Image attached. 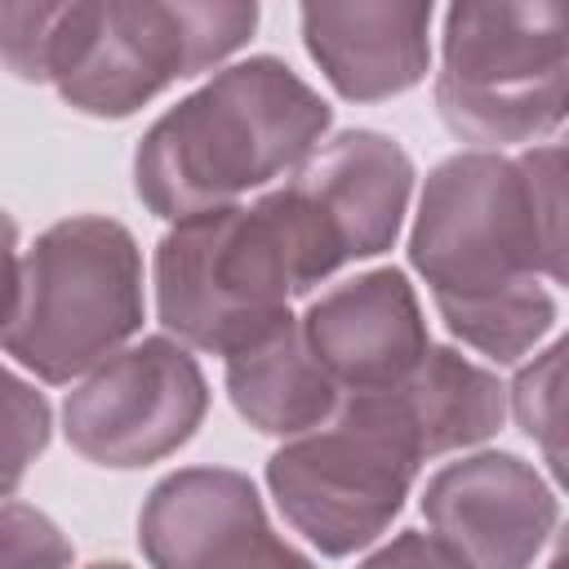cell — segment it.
<instances>
[{
    "label": "cell",
    "instance_id": "6da1fadb",
    "mask_svg": "<svg viewBox=\"0 0 569 569\" xmlns=\"http://www.w3.org/2000/svg\"><path fill=\"white\" fill-rule=\"evenodd\" d=\"M409 262L462 347L493 365L533 356L560 316L551 284H565L560 142L440 160L418 196Z\"/></svg>",
    "mask_w": 569,
    "mask_h": 569
},
{
    "label": "cell",
    "instance_id": "7a4b0ae2",
    "mask_svg": "<svg viewBox=\"0 0 569 569\" xmlns=\"http://www.w3.org/2000/svg\"><path fill=\"white\" fill-rule=\"evenodd\" d=\"M333 129V107L271 53L213 71L151 120L133 151V191L147 213L182 222L293 173Z\"/></svg>",
    "mask_w": 569,
    "mask_h": 569
},
{
    "label": "cell",
    "instance_id": "3957f363",
    "mask_svg": "<svg viewBox=\"0 0 569 569\" xmlns=\"http://www.w3.org/2000/svg\"><path fill=\"white\" fill-rule=\"evenodd\" d=\"M258 31L253 0H62L44 84L93 120H124Z\"/></svg>",
    "mask_w": 569,
    "mask_h": 569
},
{
    "label": "cell",
    "instance_id": "277c9868",
    "mask_svg": "<svg viewBox=\"0 0 569 569\" xmlns=\"http://www.w3.org/2000/svg\"><path fill=\"white\" fill-rule=\"evenodd\" d=\"M142 249L102 213H76L36 236L18 262L0 347L40 382L62 387L116 356L142 329Z\"/></svg>",
    "mask_w": 569,
    "mask_h": 569
},
{
    "label": "cell",
    "instance_id": "5b68a950",
    "mask_svg": "<svg viewBox=\"0 0 569 569\" xmlns=\"http://www.w3.org/2000/svg\"><path fill=\"white\" fill-rule=\"evenodd\" d=\"M565 4L467 0L445 9L436 111L471 151L538 147L565 124Z\"/></svg>",
    "mask_w": 569,
    "mask_h": 569
},
{
    "label": "cell",
    "instance_id": "8992f818",
    "mask_svg": "<svg viewBox=\"0 0 569 569\" xmlns=\"http://www.w3.org/2000/svg\"><path fill=\"white\" fill-rule=\"evenodd\" d=\"M151 276L164 333L222 360L289 320L298 298L289 249L262 200L173 222L156 244Z\"/></svg>",
    "mask_w": 569,
    "mask_h": 569
},
{
    "label": "cell",
    "instance_id": "52a82bcc",
    "mask_svg": "<svg viewBox=\"0 0 569 569\" xmlns=\"http://www.w3.org/2000/svg\"><path fill=\"white\" fill-rule=\"evenodd\" d=\"M418 467V449L369 396H342L325 427L267 458V489L293 533L342 560L391 529Z\"/></svg>",
    "mask_w": 569,
    "mask_h": 569
},
{
    "label": "cell",
    "instance_id": "ba28073f",
    "mask_svg": "<svg viewBox=\"0 0 569 569\" xmlns=\"http://www.w3.org/2000/svg\"><path fill=\"white\" fill-rule=\"evenodd\" d=\"M409 151L378 129H342L320 142L284 187L262 200L276 222L298 298L360 258H378L400 240L413 196Z\"/></svg>",
    "mask_w": 569,
    "mask_h": 569
},
{
    "label": "cell",
    "instance_id": "9c48e42d",
    "mask_svg": "<svg viewBox=\"0 0 569 569\" xmlns=\"http://www.w3.org/2000/svg\"><path fill=\"white\" fill-rule=\"evenodd\" d=\"M209 413L200 360L169 333L120 347L62 400L67 445L98 467L138 471L178 453Z\"/></svg>",
    "mask_w": 569,
    "mask_h": 569
},
{
    "label": "cell",
    "instance_id": "30bf717a",
    "mask_svg": "<svg viewBox=\"0 0 569 569\" xmlns=\"http://www.w3.org/2000/svg\"><path fill=\"white\" fill-rule=\"evenodd\" d=\"M138 547L151 569H316L271 529L258 485L236 467H178L156 480Z\"/></svg>",
    "mask_w": 569,
    "mask_h": 569
},
{
    "label": "cell",
    "instance_id": "8fae6325",
    "mask_svg": "<svg viewBox=\"0 0 569 569\" xmlns=\"http://www.w3.org/2000/svg\"><path fill=\"white\" fill-rule=\"evenodd\" d=\"M422 516L471 569H533L560 525V498L520 453L480 449L427 480Z\"/></svg>",
    "mask_w": 569,
    "mask_h": 569
},
{
    "label": "cell",
    "instance_id": "7c38bea8",
    "mask_svg": "<svg viewBox=\"0 0 569 569\" xmlns=\"http://www.w3.org/2000/svg\"><path fill=\"white\" fill-rule=\"evenodd\" d=\"M298 333L338 396L396 387L431 347L418 293L400 267H373L325 289L298 316Z\"/></svg>",
    "mask_w": 569,
    "mask_h": 569
},
{
    "label": "cell",
    "instance_id": "4fadbf2b",
    "mask_svg": "<svg viewBox=\"0 0 569 569\" xmlns=\"http://www.w3.org/2000/svg\"><path fill=\"white\" fill-rule=\"evenodd\" d=\"M431 0L302 4V44L347 102H387L418 89L431 71Z\"/></svg>",
    "mask_w": 569,
    "mask_h": 569
},
{
    "label": "cell",
    "instance_id": "5bb4252c",
    "mask_svg": "<svg viewBox=\"0 0 569 569\" xmlns=\"http://www.w3.org/2000/svg\"><path fill=\"white\" fill-rule=\"evenodd\" d=\"M369 400L400 427L422 462L485 445L507 418V387L498 373L436 342L396 387L369 391Z\"/></svg>",
    "mask_w": 569,
    "mask_h": 569
},
{
    "label": "cell",
    "instance_id": "9a60e30c",
    "mask_svg": "<svg viewBox=\"0 0 569 569\" xmlns=\"http://www.w3.org/2000/svg\"><path fill=\"white\" fill-rule=\"evenodd\" d=\"M222 382H227L236 413L253 431L284 436V440L325 427L342 400L338 387L329 382V373L307 351V342L298 333V316L280 320L249 347L231 351Z\"/></svg>",
    "mask_w": 569,
    "mask_h": 569
},
{
    "label": "cell",
    "instance_id": "2e32d148",
    "mask_svg": "<svg viewBox=\"0 0 569 569\" xmlns=\"http://www.w3.org/2000/svg\"><path fill=\"white\" fill-rule=\"evenodd\" d=\"M53 409L36 382L0 365V498H13L31 462L49 449Z\"/></svg>",
    "mask_w": 569,
    "mask_h": 569
},
{
    "label": "cell",
    "instance_id": "e0dca14e",
    "mask_svg": "<svg viewBox=\"0 0 569 569\" xmlns=\"http://www.w3.org/2000/svg\"><path fill=\"white\" fill-rule=\"evenodd\" d=\"M560 369H565V342L556 338L547 351H538L511 382V409H516V422L520 431L542 445L547 453V467L551 476L560 480L565 476V462H560Z\"/></svg>",
    "mask_w": 569,
    "mask_h": 569
},
{
    "label": "cell",
    "instance_id": "ac0fdd59",
    "mask_svg": "<svg viewBox=\"0 0 569 569\" xmlns=\"http://www.w3.org/2000/svg\"><path fill=\"white\" fill-rule=\"evenodd\" d=\"M62 0H0V67L27 84H44L49 44Z\"/></svg>",
    "mask_w": 569,
    "mask_h": 569
},
{
    "label": "cell",
    "instance_id": "d6986e66",
    "mask_svg": "<svg viewBox=\"0 0 569 569\" xmlns=\"http://www.w3.org/2000/svg\"><path fill=\"white\" fill-rule=\"evenodd\" d=\"M71 538L31 502H0V569H71Z\"/></svg>",
    "mask_w": 569,
    "mask_h": 569
},
{
    "label": "cell",
    "instance_id": "ffe728a7",
    "mask_svg": "<svg viewBox=\"0 0 569 569\" xmlns=\"http://www.w3.org/2000/svg\"><path fill=\"white\" fill-rule=\"evenodd\" d=\"M356 569H471L453 547H445L436 533L405 529L391 542H382L373 556H365Z\"/></svg>",
    "mask_w": 569,
    "mask_h": 569
},
{
    "label": "cell",
    "instance_id": "44dd1931",
    "mask_svg": "<svg viewBox=\"0 0 569 569\" xmlns=\"http://www.w3.org/2000/svg\"><path fill=\"white\" fill-rule=\"evenodd\" d=\"M18 222L0 209V333L13 316V298H18Z\"/></svg>",
    "mask_w": 569,
    "mask_h": 569
},
{
    "label": "cell",
    "instance_id": "7402d4cb",
    "mask_svg": "<svg viewBox=\"0 0 569 569\" xmlns=\"http://www.w3.org/2000/svg\"><path fill=\"white\" fill-rule=\"evenodd\" d=\"M84 569H129L124 560H93V565H84Z\"/></svg>",
    "mask_w": 569,
    "mask_h": 569
},
{
    "label": "cell",
    "instance_id": "603a6c76",
    "mask_svg": "<svg viewBox=\"0 0 569 569\" xmlns=\"http://www.w3.org/2000/svg\"><path fill=\"white\" fill-rule=\"evenodd\" d=\"M547 569H565V556H560V551H556V556H551V565H547Z\"/></svg>",
    "mask_w": 569,
    "mask_h": 569
}]
</instances>
